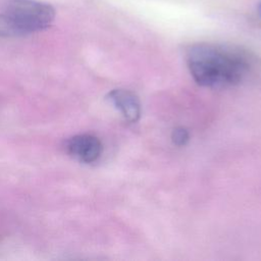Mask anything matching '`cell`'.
<instances>
[{
	"label": "cell",
	"instance_id": "obj_1",
	"mask_svg": "<svg viewBox=\"0 0 261 261\" xmlns=\"http://www.w3.org/2000/svg\"><path fill=\"white\" fill-rule=\"evenodd\" d=\"M186 61L195 82L207 88L238 85L253 68V58L248 52L221 44H194L186 52Z\"/></svg>",
	"mask_w": 261,
	"mask_h": 261
},
{
	"label": "cell",
	"instance_id": "obj_2",
	"mask_svg": "<svg viewBox=\"0 0 261 261\" xmlns=\"http://www.w3.org/2000/svg\"><path fill=\"white\" fill-rule=\"evenodd\" d=\"M55 17L54 8L35 0H8L0 12V37H19L47 29Z\"/></svg>",
	"mask_w": 261,
	"mask_h": 261
},
{
	"label": "cell",
	"instance_id": "obj_3",
	"mask_svg": "<svg viewBox=\"0 0 261 261\" xmlns=\"http://www.w3.org/2000/svg\"><path fill=\"white\" fill-rule=\"evenodd\" d=\"M65 149L69 155L79 161L91 163L100 157L102 144L97 137L83 134L68 139L65 143Z\"/></svg>",
	"mask_w": 261,
	"mask_h": 261
},
{
	"label": "cell",
	"instance_id": "obj_4",
	"mask_svg": "<svg viewBox=\"0 0 261 261\" xmlns=\"http://www.w3.org/2000/svg\"><path fill=\"white\" fill-rule=\"evenodd\" d=\"M106 99L121 113L128 122H136L141 115V105L138 97L130 91L115 89L110 91Z\"/></svg>",
	"mask_w": 261,
	"mask_h": 261
},
{
	"label": "cell",
	"instance_id": "obj_5",
	"mask_svg": "<svg viewBox=\"0 0 261 261\" xmlns=\"http://www.w3.org/2000/svg\"><path fill=\"white\" fill-rule=\"evenodd\" d=\"M190 139L189 132L185 127H176L172 130L171 134V140L174 145L176 146H185Z\"/></svg>",
	"mask_w": 261,
	"mask_h": 261
},
{
	"label": "cell",
	"instance_id": "obj_6",
	"mask_svg": "<svg viewBox=\"0 0 261 261\" xmlns=\"http://www.w3.org/2000/svg\"><path fill=\"white\" fill-rule=\"evenodd\" d=\"M259 14L261 15V3H260V5H259Z\"/></svg>",
	"mask_w": 261,
	"mask_h": 261
}]
</instances>
